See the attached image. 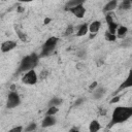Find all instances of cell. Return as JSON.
Wrapping results in <instances>:
<instances>
[{"label": "cell", "instance_id": "obj_5", "mask_svg": "<svg viewBox=\"0 0 132 132\" xmlns=\"http://www.w3.org/2000/svg\"><path fill=\"white\" fill-rule=\"evenodd\" d=\"M21 103V97L15 91H10V93L7 96L6 100V107L7 108H14L19 106Z\"/></svg>", "mask_w": 132, "mask_h": 132}, {"label": "cell", "instance_id": "obj_19", "mask_svg": "<svg viewBox=\"0 0 132 132\" xmlns=\"http://www.w3.org/2000/svg\"><path fill=\"white\" fill-rule=\"evenodd\" d=\"M107 25H108V32L111 33V34H116V31H117V28H118V24L114 21H112V22L108 23Z\"/></svg>", "mask_w": 132, "mask_h": 132}, {"label": "cell", "instance_id": "obj_18", "mask_svg": "<svg viewBox=\"0 0 132 132\" xmlns=\"http://www.w3.org/2000/svg\"><path fill=\"white\" fill-rule=\"evenodd\" d=\"M132 6V0H123L120 4V9L122 10H129Z\"/></svg>", "mask_w": 132, "mask_h": 132}, {"label": "cell", "instance_id": "obj_24", "mask_svg": "<svg viewBox=\"0 0 132 132\" xmlns=\"http://www.w3.org/2000/svg\"><path fill=\"white\" fill-rule=\"evenodd\" d=\"M105 38H106L108 41H114L118 37H117L116 34H111V33H109L108 31H106V32H105Z\"/></svg>", "mask_w": 132, "mask_h": 132}, {"label": "cell", "instance_id": "obj_10", "mask_svg": "<svg viewBox=\"0 0 132 132\" xmlns=\"http://www.w3.org/2000/svg\"><path fill=\"white\" fill-rule=\"evenodd\" d=\"M93 91V98L95 99V100H99V99H101L104 95H105V93H106V89L104 88V87H96L94 90H92Z\"/></svg>", "mask_w": 132, "mask_h": 132}, {"label": "cell", "instance_id": "obj_4", "mask_svg": "<svg viewBox=\"0 0 132 132\" xmlns=\"http://www.w3.org/2000/svg\"><path fill=\"white\" fill-rule=\"evenodd\" d=\"M22 82L25 84V85H29V86H33L37 82L38 80V75L37 73L35 72L34 69H31V70H28L26 72H24V75L22 76L21 78Z\"/></svg>", "mask_w": 132, "mask_h": 132}, {"label": "cell", "instance_id": "obj_12", "mask_svg": "<svg viewBox=\"0 0 132 132\" xmlns=\"http://www.w3.org/2000/svg\"><path fill=\"white\" fill-rule=\"evenodd\" d=\"M100 27H101V22H100V21H93V22H91V23L89 24V26H88L89 31H90L91 33H93V34H96V33L99 31Z\"/></svg>", "mask_w": 132, "mask_h": 132}, {"label": "cell", "instance_id": "obj_17", "mask_svg": "<svg viewBox=\"0 0 132 132\" xmlns=\"http://www.w3.org/2000/svg\"><path fill=\"white\" fill-rule=\"evenodd\" d=\"M86 0H68L66 2V7L67 9L70 8V7H73V6H76V5H80V4H84Z\"/></svg>", "mask_w": 132, "mask_h": 132}, {"label": "cell", "instance_id": "obj_13", "mask_svg": "<svg viewBox=\"0 0 132 132\" xmlns=\"http://www.w3.org/2000/svg\"><path fill=\"white\" fill-rule=\"evenodd\" d=\"M88 26H89V24H87V23H84V24L79 25L78 30H77V33H76V36H77V37L85 36V35L89 32V28H88Z\"/></svg>", "mask_w": 132, "mask_h": 132}, {"label": "cell", "instance_id": "obj_2", "mask_svg": "<svg viewBox=\"0 0 132 132\" xmlns=\"http://www.w3.org/2000/svg\"><path fill=\"white\" fill-rule=\"evenodd\" d=\"M39 56L36 54V53H32L30 55H27L25 56L21 62H20V65H19V68L16 70V73H24L28 70H31V69H34L37 65H38V62H39Z\"/></svg>", "mask_w": 132, "mask_h": 132}, {"label": "cell", "instance_id": "obj_28", "mask_svg": "<svg viewBox=\"0 0 132 132\" xmlns=\"http://www.w3.org/2000/svg\"><path fill=\"white\" fill-rule=\"evenodd\" d=\"M120 98H121V95H114V96H112V99L109 101L111 104H113V103H116V102H119L120 101Z\"/></svg>", "mask_w": 132, "mask_h": 132}, {"label": "cell", "instance_id": "obj_11", "mask_svg": "<svg viewBox=\"0 0 132 132\" xmlns=\"http://www.w3.org/2000/svg\"><path fill=\"white\" fill-rule=\"evenodd\" d=\"M118 7V0H109L103 6V12H111Z\"/></svg>", "mask_w": 132, "mask_h": 132}, {"label": "cell", "instance_id": "obj_21", "mask_svg": "<svg viewBox=\"0 0 132 132\" xmlns=\"http://www.w3.org/2000/svg\"><path fill=\"white\" fill-rule=\"evenodd\" d=\"M74 32V27L72 26V25H69L66 29H65V31H64V36H66V37H68V36H70V35H72V33Z\"/></svg>", "mask_w": 132, "mask_h": 132}, {"label": "cell", "instance_id": "obj_29", "mask_svg": "<svg viewBox=\"0 0 132 132\" xmlns=\"http://www.w3.org/2000/svg\"><path fill=\"white\" fill-rule=\"evenodd\" d=\"M23 129H24V128H23L22 126H18V127H14V128L10 129L9 131H10V132H22Z\"/></svg>", "mask_w": 132, "mask_h": 132}, {"label": "cell", "instance_id": "obj_22", "mask_svg": "<svg viewBox=\"0 0 132 132\" xmlns=\"http://www.w3.org/2000/svg\"><path fill=\"white\" fill-rule=\"evenodd\" d=\"M16 34H18V36H19L20 40H22L23 42H27L28 38H27V35H26L24 32H22L21 30H16Z\"/></svg>", "mask_w": 132, "mask_h": 132}, {"label": "cell", "instance_id": "obj_14", "mask_svg": "<svg viewBox=\"0 0 132 132\" xmlns=\"http://www.w3.org/2000/svg\"><path fill=\"white\" fill-rule=\"evenodd\" d=\"M128 33V28L126 26H118L117 31H116V35L119 38H124Z\"/></svg>", "mask_w": 132, "mask_h": 132}, {"label": "cell", "instance_id": "obj_20", "mask_svg": "<svg viewBox=\"0 0 132 132\" xmlns=\"http://www.w3.org/2000/svg\"><path fill=\"white\" fill-rule=\"evenodd\" d=\"M59 111V107L58 106H48L45 114H50V116H55L57 112Z\"/></svg>", "mask_w": 132, "mask_h": 132}, {"label": "cell", "instance_id": "obj_16", "mask_svg": "<svg viewBox=\"0 0 132 132\" xmlns=\"http://www.w3.org/2000/svg\"><path fill=\"white\" fill-rule=\"evenodd\" d=\"M63 103L62 98L59 97H53L50 101H48V106H60Z\"/></svg>", "mask_w": 132, "mask_h": 132}, {"label": "cell", "instance_id": "obj_8", "mask_svg": "<svg viewBox=\"0 0 132 132\" xmlns=\"http://www.w3.org/2000/svg\"><path fill=\"white\" fill-rule=\"evenodd\" d=\"M132 86V81H131V74H129L128 76H127V78L119 86V88L117 89V91L116 92H113L112 93V96H114V95H118L119 93H121L122 91H124V90H126V89H128V88H130Z\"/></svg>", "mask_w": 132, "mask_h": 132}, {"label": "cell", "instance_id": "obj_26", "mask_svg": "<svg viewBox=\"0 0 132 132\" xmlns=\"http://www.w3.org/2000/svg\"><path fill=\"white\" fill-rule=\"evenodd\" d=\"M50 75V71L47 69H42L40 71V74H39V78L40 79H45L47 76Z\"/></svg>", "mask_w": 132, "mask_h": 132}, {"label": "cell", "instance_id": "obj_32", "mask_svg": "<svg viewBox=\"0 0 132 132\" xmlns=\"http://www.w3.org/2000/svg\"><path fill=\"white\" fill-rule=\"evenodd\" d=\"M19 2H22V3H28V2H32L34 0H18Z\"/></svg>", "mask_w": 132, "mask_h": 132}, {"label": "cell", "instance_id": "obj_3", "mask_svg": "<svg viewBox=\"0 0 132 132\" xmlns=\"http://www.w3.org/2000/svg\"><path fill=\"white\" fill-rule=\"evenodd\" d=\"M58 41H59V38L55 37V36H51L48 37L45 42L43 43L42 47H41V53L39 55V57H47L50 56L56 48L57 44H58Z\"/></svg>", "mask_w": 132, "mask_h": 132}, {"label": "cell", "instance_id": "obj_27", "mask_svg": "<svg viewBox=\"0 0 132 132\" xmlns=\"http://www.w3.org/2000/svg\"><path fill=\"white\" fill-rule=\"evenodd\" d=\"M84 102H85V98H78V99H76V100H75V102H74L73 106H74V107H77V106L81 105Z\"/></svg>", "mask_w": 132, "mask_h": 132}, {"label": "cell", "instance_id": "obj_34", "mask_svg": "<svg viewBox=\"0 0 132 132\" xmlns=\"http://www.w3.org/2000/svg\"><path fill=\"white\" fill-rule=\"evenodd\" d=\"M51 22V19L50 18H46L45 20H44V24H47V23H50Z\"/></svg>", "mask_w": 132, "mask_h": 132}, {"label": "cell", "instance_id": "obj_35", "mask_svg": "<svg viewBox=\"0 0 132 132\" xmlns=\"http://www.w3.org/2000/svg\"><path fill=\"white\" fill-rule=\"evenodd\" d=\"M77 130H78V129H77V128H75V127H74V128H71V129H70V131H77Z\"/></svg>", "mask_w": 132, "mask_h": 132}, {"label": "cell", "instance_id": "obj_25", "mask_svg": "<svg viewBox=\"0 0 132 132\" xmlns=\"http://www.w3.org/2000/svg\"><path fill=\"white\" fill-rule=\"evenodd\" d=\"M36 129H37V124H36V123H30V124H28V126L25 128V131L30 132V131H34V130H36Z\"/></svg>", "mask_w": 132, "mask_h": 132}, {"label": "cell", "instance_id": "obj_6", "mask_svg": "<svg viewBox=\"0 0 132 132\" xmlns=\"http://www.w3.org/2000/svg\"><path fill=\"white\" fill-rule=\"evenodd\" d=\"M68 10H69L74 16H76L77 19H82V18L85 16V14H86V8H85L84 4L70 7V8H68Z\"/></svg>", "mask_w": 132, "mask_h": 132}, {"label": "cell", "instance_id": "obj_36", "mask_svg": "<svg viewBox=\"0 0 132 132\" xmlns=\"http://www.w3.org/2000/svg\"><path fill=\"white\" fill-rule=\"evenodd\" d=\"M23 10H24V9H23V7H19V11H20V12H21V11H23Z\"/></svg>", "mask_w": 132, "mask_h": 132}, {"label": "cell", "instance_id": "obj_1", "mask_svg": "<svg viewBox=\"0 0 132 132\" xmlns=\"http://www.w3.org/2000/svg\"><path fill=\"white\" fill-rule=\"evenodd\" d=\"M132 117V107L128 106H117L112 113H111V119L109 122L108 128L116 124H121L126 121H128Z\"/></svg>", "mask_w": 132, "mask_h": 132}, {"label": "cell", "instance_id": "obj_33", "mask_svg": "<svg viewBox=\"0 0 132 132\" xmlns=\"http://www.w3.org/2000/svg\"><path fill=\"white\" fill-rule=\"evenodd\" d=\"M10 91H15V85H11L10 86Z\"/></svg>", "mask_w": 132, "mask_h": 132}, {"label": "cell", "instance_id": "obj_9", "mask_svg": "<svg viewBox=\"0 0 132 132\" xmlns=\"http://www.w3.org/2000/svg\"><path fill=\"white\" fill-rule=\"evenodd\" d=\"M57 120L54 116H50V114H45V117L43 118L42 122H41V127L42 128H48V127H52L56 124Z\"/></svg>", "mask_w": 132, "mask_h": 132}, {"label": "cell", "instance_id": "obj_7", "mask_svg": "<svg viewBox=\"0 0 132 132\" xmlns=\"http://www.w3.org/2000/svg\"><path fill=\"white\" fill-rule=\"evenodd\" d=\"M15 46H16V41H14V40H5L4 42L1 43L0 50H1L2 53H8V52L12 51Z\"/></svg>", "mask_w": 132, "mask_h": 132}, {"label": "cell", "instance_id": "obj_15", "mask_svg": "<svg viewBox=\"0 0 132 132\" xmlns=\"http://www.w3.org/2000/svg\"><path fill=\"white\" fill-rule=\"evenodd\" d=\"M100 128H101V125H100V123L97 120L91 121V123L89 125V130L91 132H97L98 130H100Z\"/></svg>", "mask_w": 132, "mask_h": 132}, {"label": "cell", "instance_id": "obj_31", "mask_svg": "<svg viewBox=\"0 0 132 132\" xmlns=\"http://www.w3.org/2000/svg\"><path fill=\"white\" fill-rule=\"evenodd\" d=\"M99 113L101 114V116H105L106 114V109H99Z\"/></svg>", "mask_w": 132, "mask_h": 132}, {"label": "cell", "instance_id": "obj_30", "mask_svg": "<svg viewBox=\"0 0 132 132\" xmlns=\"http://www.w3.org/2000/svg\"><path fill=\"white\" fill-rule=\"evenodd\" d=\"M97 86H98L97 81H93V84H92V85H90V90H94Z\"/></svg>", "mask_w": 132, "mask_h": 132}, {"label": "cell", "instance_id": "obj_23", "mask_svg": "<svg viewBox=\"0 0 132 132\" xmlns=\"http://www.w3.org/2000/svg\"><path fill=\"white\" fill-rule=\"evenodd\" d=\"M76 56L78 58H81V59H85L87 57V50L86 48H79L76 53Z\"/></svg>", "mask_w": 132, "mask_h": 132}]
</instances>
